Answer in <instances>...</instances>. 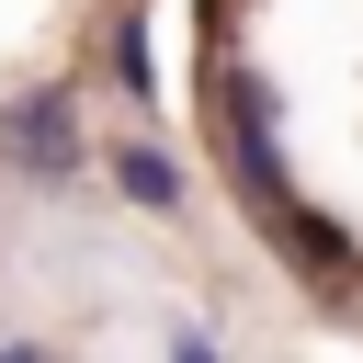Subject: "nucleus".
<instances>
[{
	"mask_svg": "<svg viewBox=\"0 0 363 363\" xmlns=\"http://www.w3.org/2000/svg\"><path fill=\"white\" fill-rule=\"evenodd\" d=\"M113 182H125V193H136V204H182V170H170V159H159V147H136V136H125V147H113Z\"/></svg>",
	"mask_w": 363,
	"mask_h": 363,
	"instance_id": "2",
	"label": "nucleus"
},
{
	"mask_svg": "<svg viewBox=\"0 0 363 363\" xmlns=\"http://www.w3.org/2000/svg\"><path fill=\"white\" fill-rule=\"evenodd\" d=\"M11 147H23V159H68V147H79L68 102H57V91H45V102H23V113H11Z\"/></svg>",
	"mask_w": 363,
	"mask_h": 363,
	"instance_id": "1",
	"label": "nucleus"
}]
</instances>
